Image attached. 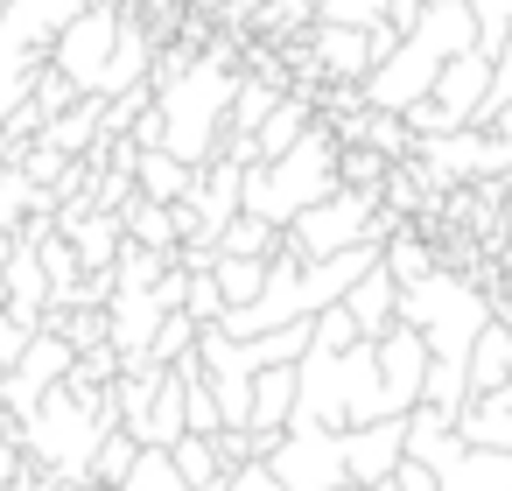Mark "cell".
Listing matches in <instances>:
<instances>
[{
	"instance_id": "obj_1",
	"label": "cell",
	"mask_w": 512,
	"mask_h": 491,
	"mask_svg": "<svg viewBox=\"0 0 512 491\" xmlns=\"http://www.w3.org/2000/svg\"><path fill=\"white\" fill-rule=\"evenodd\" d=\"M477 50V8L470 0H428V15L400 36V50L358 85V99L372 106V113H407V106H421L428 92H435V78L456 64V57H470Z\"/></svg>"
},
{
	"instance_id": "obj_2",
	"label": "cell",
	"mask_w": 512,
	"mask_h": 491,
	"mask_svg": "<svg viewBox=\"0 0 512 491\" xmlns=\"http://www.w3.org/2000/svg\"><path fill=\"white\" fill-rule=\"evenodd\" d=\"M393 400H386V379H379V337H358L344 351L316 344L302 351V400H295V421L309 428H365V421H386Z\"/></svg>"
},
{
	"instance_id": "obj_3",
	"label": "cell",
	"mask_w": 512,
	"mask_h": 491,
	"mask_svg": "<svg viewBox=\"0 0 512 491\" xmlns=\"http://www.w3.org/2000/svg\"><path fill=\"white\" fill-rule=\"evenodd\" d=\"M337 190H344V134H330V127H309L288 155L246 169V211L281 225V232Z\"/></svg>"
},
{
	"instance_id": "obj_4",
	"label": "cell",
	"mask_w": 512,
	"mask_h": 491,
	"mask_svg": "<svg viewBox=\"0 0 512 491\" xmlns=\"http://www.w3.org/2000/svg\"><path fill=\"white\" fill-rule=\"evenodd\" d=\"M85 8L92 0H15V8H0V127L36 99V78L50 71L64 29Z\"/></svg>"
},
{
	"instance_id": "obj_5",
	"label": "cell",
	"mask_w": 512,
	"mask_h": 491,
	"mask_svg": "<svg viewBox=\"0 0 512 491\" xmlns=\"http://www.w3.org/2000/svg\"><path fill=\"white\" fill-rule=\"evenodd\" d=\"M232 106H239V78L218 64V57H197L176 85H162V120H169V155L183 162H211L225 155V134H232Z\"/></svg>"
},
{
	"instance_id": "obj_6",
	"label": "cell",
	"mask_w": 512,
	"mask_h": 491,
	"mask_svg": "<svg viewBox=\"0 0 512 491\" xmlns=\"http://www.w3.org/2000/svg\"><path fill=\"white\" fill-rule=\"evenodd\" d=\"M491 316H498V302H491V295H477L463 274H442V267L400 295V323H414V330L428 337L435 365H449V372H470L477 330H484Z\"/></svg>"
},
{
	"instance_id": "obj_7",
	"label": "cell",
	"mask_w": 512,
	"mask_h": 491,
	"mask_svg": "<svg viewBox=\"0 0 512 491\" xmlns=\"http://www.w3.org/2000/svg\"><path fill=\"white\" fill-rule=\"evenodd\" d=\"M407 456L428 463L442 477V491H512V456L505 449H477L442 407H414L407 414Z\"/></svg>"
},
{
	"instance_id": "obj_8",
	"label": "cell",
	"mask_w": 512,
	"mask_h": 491,
	"mask_svg": "<svg viewBox=\"0 0 512 491\" xmlns=\"http://www.w3.org/2000/svg\"><path fill=\"white\" fill-rule=\"evenodd\" d=\"M400 232V218L386 211V190H358L344 183L337 197H323L316 211H302L288 225V246L302 260H330V253H351V246H386Z\"/></svg>"
},
{
	"instance_id": "obj_9",
	"label": "cell",
	"mask_w": 512,
	"mask_h": 491,
	"mask_svg": "<svg viewBox=\"0 0 512 491\" xmlns=\"http://www.w3.org/2000/svg\"><path fill=\"white\" fill-rule=\"evenodd\" d=\"M491 85H498V57H484V50L456 57V64L435 78V92H428L421 106H407L414 141H435V134H463V127H477V113H484Z\"/></svg>"
},
{
	"instance_id": "obj_10",
	"label": "cell",
	"mask_w": 512,
	"mask_h": 491,
	"mask_svg": "<svg viewBox=\"0 0 512 491\" xmlns=\"http://www.w3.org/2000/svg\"><path fill=\"white\" fill-rule=\"evenodd\" d=\"M274 477L288 491H344L351 484V456H344V435L337 428H309V421H288L267 449Z\"/></svg>"
},
{
	"instance_id": "obj_11",
	"label": "cell",
	"mask_w": 512,
	"mask_h": 491,
	"mask_svg": "<svg viewBox=\"0 0 512 491\" xmlns=\"http://www.w3.org/2000/svg\"><path fill=\"white\" fill-rule=\"evenodd\" d=\"M120 36H127L120 8H113V0H92V8L64 29V43H57L50 64H57L85 99H106V71H113V57H120Z\"/></svg>"
},
{
	"instance_id": "obj_12",
	"label": "cell",
	"mask_w": 512,
	"mask_h": 491,
	"mask_svg": "<svg viewBox=\"0 0 512 491\" xmlns=\"http://www.w3.org/2000/svg\"><path fill=\"white\" fill-rule=\"evenodd\" d=\"M78 358H85V351H78L64 330H50V323H43V330H36V344H29V358H22L8 379H0V400H8V407L29 421V414H36V407H43V400L78 372Z\"/></svg>"
},
{
	"instance_id": "obj_13",
	"label": "cell",
	"mask_w": 512,
	"mask_h": 491,
	"mask_svg": "<svg viewBox=\"0 0 512 491\" xmlns=\"http://www.w3.org/2000/svg\"><path fill=\"white\" fill-rule=\"evenodd\" d=\"M428 365H435V351H428V337H421L414 323H393V330L379 337V379H386L393 414H414V407H421V393H428Z\"/></svg>"
},
{
	"instance_id": "obj_14",
	"label": "cell",
	"mask_w": 512,
	"mask_h": 491,
	"mask_svg": "<svg viewBox=\"0 0 512 491\" xmlns=\"http://www.w3.org/2000/svg\"><path fill=\"white\" fill-rule=\"evenodd\" d=\"M344 456H351V484H379L407 463V414H386V421H365V428H344Z\"/></svg>"
},
{
	"instance_id": "obj_15",
	"label": "cell",
	"mask_w": 512,
	"mask_h": 491,
	"mask_svg": "<svg viewBox=\"0 0 512 491\" xmlns=\"http://www.w3.org/2000/svg\"><path fill=\"white\" fill-rule=\"evenodd\" d=\"M316 64H323L330 78L365 85V78L379 71V43H372V29H323V36H316Z\"/></svg>"
},
{
	"instance_id": "obj_16",
	"label": "cell",
	"mask_w": 512,
	"mask_h": 491,
	"mask_svg": "<svg viewBox=\"0 0 512 491\" xmlns=\"http://www.w3.org/2000/svg\"><path fill=\"white\" fill-rule=\"evenodd\" d=\"M400 295H407V288H400V281L386 274V260H379V267L344 295V309L358 316V330H365V337H386V330L400 323Z\"/></svg>"
},
{
	"instance_id": "obj_17",
	"label": "cell",
	"mask_w": 512,
	"mask_h": 491,
	"mask_svg": "<svg viewBox=\"0 0 512 491\" xmlns=\"http://www.w3.org/2000/svg\"><path fill=\"white\" fill-rule=\"evenodd\" d=\"M71 239H78V260H85V274H113V260L127 253L120 246V225H113V211H71V218H57Z\"/></svg>"
},
{
	"instance_id": "obj_18",
	"label": "cell",
	"mask_w": 512,
	"mask_h": 491,
	"mask_svg": "<svg viewBox=\"0 0 512 491\" xmlns=\"http://www.w3.org/2000/svg\"><path fill=\"white\" fill-rule=\"evenodd\" d=\"M134 183H141V197H155V204H183V197L197 190V162H183V155H169V148H148V155L134 162Z\"/></svg>"
},
{
	"instance_id": "obj_19",
	"label": "cell",
	"mask_w": 512,
	"mask_h": 491,
	"mask_svg": "<svg viewBox=\"0 0 512 491\" xmlns=\"http://www.w3.org/2000/svg\"><path fill=\"white\" fill-rule=\"evenodd\" d=\"M127 239L169 253V260H183V211H176V204H155V197H134V204H127Z\"/></svg>"
},
{
	"instance_id": "obj_20",
	"label": "cell",
	"mask_w": 512,
	"mask_h": 491,
	"mask_svg": "<svg viewBox=\"0 0 512 491\" xmlns=\"http://www.w3.org/2000/svg\"><path fill=\"white\" fill-rule=\"evenodd\" d=\"M512 379V316H491L470 351V393H498Z\"/></svg>"
},
{
	"instance_id": "obj_21",
	"label": "cell",
	"mask_w": 512,
	"mask_h": 491,
	"mask_svg": "<svg viewBox=\"0 0 512 491\" xmlns=\"http://www.w3.org/2000/svg\"><path fill=\"white\" fill-rule=\"evenodd\" d=\"M456 428H463L477 449H505V456H512V400H505V393H470V407L456 414Z\"/></svg>"
},
{
	"instance_id": "obj_22",
	"label": "cell",
	"mask_w": 512,
	"mask_h": 491,
	"mask_svg": "<svg viewBox=\"0 0 512 491\" xmlns=\"http://www.w3.org/2000/svg\"><path fill=\"white\" fill-rule=\"evenodd\" d=\"M309 127H316V120H309V92H288V99H281V106L267 113V127L253 134V141H260V162L288 155V148H295V141H302Z\"/></svg>"
},
{
	"instance_id": "obj_23",
	"label": "cell",
	"mask_w": 512,
	"mask_h": 491,
	"mask_svg": "<svg viewBox=\"0 0 512 491\" xmlns=\"http://www.w3.org/2000/svg\"><path fill=\"white\" fill-rule=\"evenodd\" d=\"M281 246H288V232L267 225V218H253V211H239L225 225V239H218V253H232V260H274Z\"/></svg>"
},
{
	"instance_id": "obj_24",
	"label": "cell",
	"mask_w": 512,
	"mask_h": 491,
	"mask_svg": "<svg viewBox=\"0 0 512 491\" xmlns=\"http://www.w3.org/2000/svg\"><path fill=\"white\" fill-rule=\"evenodd\" d=\"M120 491H232V477H225V484H190L169 449H141V463H134V477H127Z\"/></svg>"
},
{
	"instance_id": "obj_25",
	"label": "cell",
	"mask_w": 512,
	"mask_h": 491,
	"mask_svg": "<svg viewBox=\"0 0 512 491\" xmlns=\"http://www.w3.org/2000/svg\"><path fill=\"white\" fill-rule=\"evenodd\" d=\"M211 274H218L225 302H232V309H246V302H260V295H267L274 260H232V253H218V260H211Z\"/></svg>"
},
{
	"instance_id": "obj_26",
	"label": "cell",
	"mask_w": 512,
	"mask_h": 491,
	"mask_svg": "<svg viewBox=\"0 0 512 491\" xmlns=\"http://www.w3.org/2000/svg\"><path fill=\"white\" fill-rule=\"evenodd\" d=\"M169 456H176V470H183L190 484H225V477H232V463H225L218 435H183Z\"/></svg>"
},
{
	"instance_id": "obj_27",
	"label": "cell",
	"mask_w": 512,
	"mask_h": 491,
	"mask_svg": "<svg viewBox=\"0 0 512 491\" xmlns=\"http://www.w3.org/2000/svg\"><path fill=\"white\" fill-rule=\"evenodd\" d=\"M386 274H393L400 288H414V281H428V274H435V253H428L414 232H393V239H386Z\"/></svg>"
},
{
	"instance_id": "obj_28",
	"label": "cell",
	"mask_w": 512,
	"mask_h": 491,
	"mask_svg": "<svg viewBox=\"0 0 512 491\" xmlns=\"http://www.w3.org/2000/svg\"><path fill=\"white\" fill-rule=\"evenodd\" d=\"M141 449H148V442H134V435H127V428H113V435H106V442H99V463H92V477H99V484H113V491H120V484H127V477H134V463H141Z\"/></svg>"
},
{
	"instance_id": "obj_29",
	"label": "cell",
	"mask_w": 512,
	"mask_h": 491,
	"mask_svg": "<svg viewBox=\"0 0 512 491\" xmlns=\"http://www.w3.org/2000/svg\"><path fill=\"white\" fill-rule=\"evenodd\" d=\"M316 22L323 29H379V22H393V0H323Z\"/></svg>"
},
{
	"instance_id": "obj_30",
	"label": "cell",
	"mask_w": 512,
	"mask_h": 491,
	"mask_svg": "<svg viewBox=\"0 0 512 491\" xmlns=\"http://www.w3.org/2000/svg\"><path fill=\"white\" fill-rule=\"evenodd\" d=\"M183 309H190L204 330L232 316V302H225V288H218V274H211V267H190V302H183Z\"/></svg>"
},
{
	"instance_id": "obj_31",
	"label": "cell",
	"mask_w": 512,
	"mask_h": 491,
	"mask_svg": "<svg viewBox=\"0 0 512 491\" xmlns=\"http://www.w3.org/2000/svg\"><path fill=\"white\" fill-rule=\"evenodd\" d=\"M470 8H477V50L498 57L512 43V0H470Z\"/></svg>"
},
{
	"instance_id": "obj_32",
	"label": "cell",
	"mask_w": 512,
	"mask_h": 491,
	"mask_svg": "<svg viewBox=\"0 0 512 491\" xmlns=\"http://www.w3.org/2000/svg\"><path fill=\"white\" fill-rule=\"evenodd\" d=\"M274 106H281V92H274V85H239V106H232V134H260Z\"/></svg>"
},
{
	"instance_id": "obj_33",
	"label": "cell",
	"mask_w": 512,
	"mask_h": 491,
	"mask_svg": "<svg viewBox=\"0 0 512 491\" xmlns=\"http://www.w3.org/2000/svg\"><path fill=\"white\" fill-rule=\"evenodd\" d=\"M29 344H36V330H29L15 309H0V379H8V372L29 358Z\"/></svg>"
},
{
	"instance_id": "obj_34",
	"label": "cell",
	"mask_w": 512,
	"mask_h": 491,
	"mask_svg": "<svg viewBox=\"0 0 512 491\" xmlns=\"http://www.w3.org/2000/svg\"><path fill=\"white\" fill-rule=\"evenodd\" d=\"M29 470V456H22V435H0V491H15V477Z\"/></svg>"
},
{
	"instance_id": "obj_35",
	"label": "cell",
	"mask_w": 512,
	"mask_h": 491,
	"mask_svg": "<svg viewBox=\"0 0 512 491\" xmlns=\"http://www.w3.org/2000/svg\"><path fill=\"white\" fill-rule=\"evenodd\" d=\"M421 15H428V0H393V29H400V36H407Z\"/></svg>"
},
{
	"instance_id": "obj_36",
	"label": "cell",
	"mask_w": 512,
	"mask_h": 491,
	"mask_svg": "<svg viewBox=\"0 0 512 491\" xmlns=\"http://www.w3.org/2000/svg\"><path fill=\"white\" fill-rule=\"evenodd\" d=\"M365 491H400V477H379V484H365Z\"/></svg>"
},
{
	"instance_id": "obj_37",
	"label": "cell",
	"mask_w": 512,
	"mask_h": 491,
	"mask_svg": "<svg viewBox=\"0 0 512 491\" xmlns=\"http://www.w3.org/2000/svg\"><path fill=\"white\" fill-rule=\"evenodd\" d=\"M57 491H113V484H57Z\"/></svg>"
},
{
	"instance_id": "obj_38",
	"label": "cell",
	"mask_w": 512,
	"mask_h": 491,
	"mask_svg": "<svg viewBox=\"0 0 512 491\" xmlns=\"http://www.w3.org/2000/svg\"><path fill=\"white\" fill-rule=\"evenodd\" d=\"M43 491H57V477H43Z\"/></svg>"
},
{
	"instance_id": "obj_39",
	"label": "cell",
	"mask_w": 512,
	"mask_h": 491,
	"mask_svg": "<svg viewBox=\"0 0 512 491\" xmlns=\"http://www.w3.org/2000/svg\"><path fill=\"white\" fill-rule=\"evenodd\" d=\"M344 491H365V484H344Z\"/></svg>"
},
{
	"instance_id": "obj_40",
	"label": "cell",
	"mask_w": 512,
	"mask_h": 491,
	"mask_svg": "<svg viewBox=\"0 0 512 491\" xmlns=\"http://www.w3.org/2000/svg\"><path fill=\"white\" fill-rule=\"evenodd\" d=\"M0 8H15V0H0Z\"/></svg>"
}]
</instances>
